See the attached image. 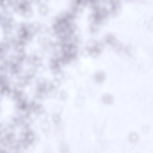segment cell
Masks as SVG:
<instances>
[{
    "label": "cell",
    "mask_w": 153,
    "mask_h": 153,
    "mask_svg": "<svg viewBox=\"0 0 153 153\" xmlns=\"http://www.w3.org/2000/svg\"><path fill=\"white\" fill-rule=\"evenodd\" d=\"M23 144L25 147H27L32 143L35 140V137L33 133L29 131L24 133Z\"/></svg>",
    "instance_id": "obj_1"
},
{
    "label": "cell",
    "mask_w": 153,
    "mask_h": 153,
    "mask_svg": "<svg viewBox=\"0 0 153 153\" xmlns=\"http://www.w3.org/2000/svg\"><path fill=\"white\" fill-rule=\"evenodd\" d=\"M60 151L61 153H68V146L64 143H62L61 145Z\"/></svg>",
    "instance_id": "obj_2"
}]
</instances>
